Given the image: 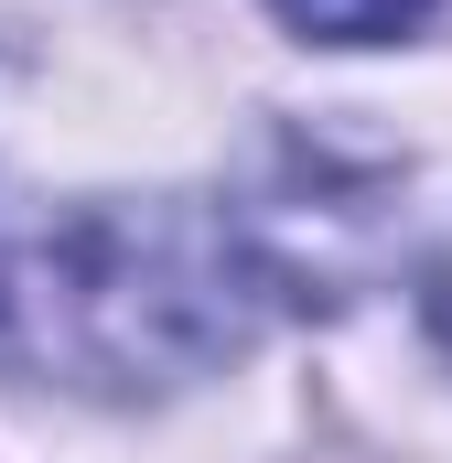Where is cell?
I'll return each instance as SVG.
<instances>
[{
  "mask_svg": "<svg viewBox=\"0 0 452 463\" xmlns=\"http://www.w3.org/2000/svg\"><path fill=\"white\" fill-rule=\"evenodd\" d=\"M259 248L205 205H76L0 248V377L140 399L259 335Z\"/></svg>",
  "mask_w": 452,
  "mask_h": 463,
  "instance_id": "1",
  "label": "cell"
},
{
  "mask_svg": "<svg viewBox=\"0 0 452 463\" xmlns=\"http://www.w3.org/2000/svg\"><path fill=\"white\" fill-rule=\"evenodd\" d=\"M291 33H313V43H388V33H410L431 0H269Z\"/></svg>",
  "mask_w": 452,
  "mask_h": 463,
  "instance_id": "2",
  "label": "cell"
},
{
  "mask_svg": "<svg viewBox=\"0 0 452 463\" xmlns=\"http://www.w3.org/2000/svg\"><path fill=\"white\" fill-rule=\"evenodd\" d=\"M431 324H442V345H452V237H442V259H431Z\"/></svg>",
  "mask_w": 452,
  "mask_h": 463,
  "instance_id": "3",
  "label": "cell"
}]
</instances>
